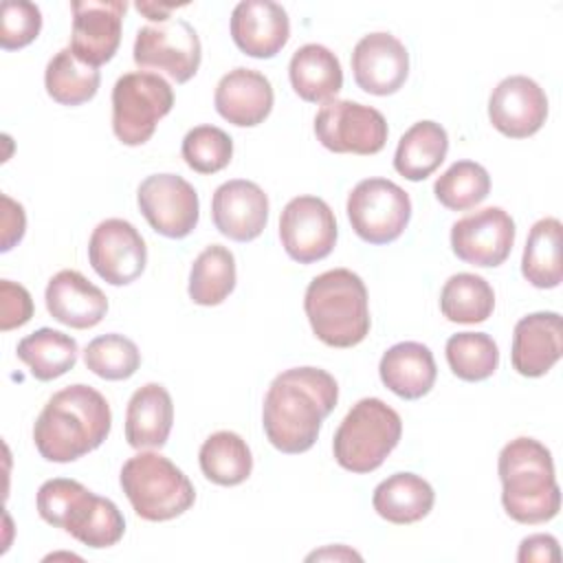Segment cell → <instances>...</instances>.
I'll use <instances>...</instances> for the list:
<instances>
[{
	"instance_id": "38",
	"label": "cell",
	"mask_w": 563,
	"mask_h": 563,
	"mask_svg": "<svg viewBox=\"0 0 563 563\" xmlns=\"http://www.w3.org/2000/svg\"><path fill=\"white\" fill-rule=\"evenodd\" d=\"M183 158L198 174H216L231 163L233 141L216 125H196L183 139Z\"/></svg>"
},
{
	"instance_id": "39",
	"label": "cell",
	"mask_w": 563,
	"mask_h": 563,
	"mask_svg": "<svg viewBox=\"0 0 563 563\" xmlns=\"http://www.w3.org/2000/svg\"><path fill=\"white\" fill-rule=\"evenodd\" d=\"M42 29V13L37 4L24 0H4L0 7V46L18 51L29 46Z\"/></svg>"
},
{
	"instance_id": "19",
	"label": "cell",
	"mask_w": 563,
	"mask_h": 563,
	"mask_svg": "<svg viewBox=\"0 0 563 563\" xmlns=\"http://www.w3.org/2000/svg\"><path fill=\"white\" fill-rule=\"evenodd\" d=\"M211 218L224 238L251 242L268 222V196L253 180H227L213 191Z\"/></svg>"
},
{
	"instance_id": "31",
	"label": "cell",
	"mask_w": 563,
	"mask_h": 563,
	"mask_svg": "<svg viewBox=\"0 0 563 563\" xmlns=\"http://www.w3.org/2000/svg\"><path fill=\"white\" fill-rule=\"evenodd\" d=\"M202 475L218 486H238L249 479L253 471V455L249 444L233 431L211 433L198 453Z\"/></svg>"
},
{
	"instance_id": "25",
	"label": "cell",
	"mask_w": 563,
	"mask_h": 563,
	"mask_svg": "<svg viewBox=\"0 0 563 563\" xmlns=\"http://www.w3.org/2000/svg\"><path fill=\"white\" fill-rule=\"evenodd\" d=\"M174 424V402L158 383L139 387L125 411V440L132 449H161Z\"/></svg>"
},
{
	"instance_id": "44",
	"label": "cell",
	"mask_w": 563,
	"mask_h": 563,
	"mask_svg": "<svg viewBox=\"0 0 563 563\" xmlns=\"http://www.w3.org/2000/svg\"><path fill=\"white\" fill-rule=\"evenodd\" d=\"M312 559H361V554L347 550L345 545H336V548H328V550H321V552H312L308 556V561Z\"/></svg>"
},
{
	"instance_id": "3",
	"label": "cell",
	"mask_w": 563,
	"mask_h": 563,
	"mask_svg": "<svg viewBox=\"0 0 563 563\" xmlns=\"http://www.w3.org/2000/svg\"><path fill=\"white\" fill-rule=\"evenodd\" d=\"M501 504L517 523L534 526L556 517L561 490L554 477L550 449L534 438L510 440L497 460Z\"/></svg>"
},
{
	"instance_id": "42",
	"label": "cell",
	"mask_w": 563,
	"mask_h": 563,
	"mask_svg": "<svg viewBox=\"0 0 563 563\" xmlns=\"http://www.w3.org/2000/svg\"><path fill=\"white\" fill-rule=\"evenodd\" d=\"M561 559V550H559V541L552 534H530L519 543V552H517V561L519 563H556Z\"/></svg>"
},
{
	"instance_id": "7",
	"label": "cell",
	"mask_w": 563,
	"mask_h": 563,
	"mask_svg": "<svg viewBox=\"0 0 563 563\" xmlns=\"http://www.w3.org/2000/svg\"><path fill=\"white\" fill-rule=\"evenodd\" d=\"M402 435V420L380 398H361L341 420L332 451L341 468L372 473L396 449Z\"/></svg>"
},
{
	"instance_id": "11",
	"label": "cell",
	"mask_w": 563,
	"mask_h": 563,
	"mask_svg": "<svg viewBox=\"0 0 563 563\" xmlns=\"http://www.w3.org/2000/svg\"><path fill=\"white\" fill-rule=\"evenodd\" d=\"M132 57L136 66L163 70L176 84H185L200 68L202 46L196 29L176 18L139 29Z\"/></svg>"
},
{
	"instance_id": "9",
	"label": "cell",
	"mask_w": 563,
	"mask_h": 563,
	"mask_svg": "<svg viewBox=\"0 0 563 563\" xmlns=\"http://www.w3.org/2000/svg\"><path fill=\"white\" fill-rule=\"evenodd\" d=\"M347 218L354 233L369 244H389L411 220L409 194L387 178H365L347 196Z\"/></svg>"
},
{
	"instance_id": "2",
	"label": "cell",
	"mask_w": 563,
	"mask_h": 563,
	"mask_svg": "<svg viewBox=\"0 0 563 563\" xmlns=\"http://www.w3.org/2000/svg\"><path fill=\"white\" fill-rule=\"evenodd\" d=\"M112 427L108 400L90 385L77 383L48 398L33 427V442L48 462L66 464L103 444Z\"/></svg>"
},
{
	"instance_id": "24",
	"label": "cell",
	"mask_w": 563,
	"mask_h": 563,
	"mask_svg": "<svg viewBox=\"0 0 563 563\" xmlns=\"http://www.w3.org/2000/svg\"><path fill=\"white\" fill-rule=\"evenodd\" d=\"M378 374L389 391L405 400H418L431 391L438 367L427 345L418 341H402L383 354Z\"/></svg>"
},
{
	"instance_id": "36",
	"label": "cell",
	"mask_w": 563,
	"mask_h": 563,
	"mask_svg": "<svg viewBox=\"0 0 563 563\" xmlns=\"http://www.w3.org/2000/svg\"><path fill=\"white\" fill-rule=\"evenodd\" d=\"M440 205L451 211L477 207L490 194V176L475 161H455L433 185Z\"/></svg>"
},
{
	"instance_id": "40",
	"label": "cell",
	"mask_w": 563,
	"mask_h": 563,
	"mask_svg": "<svg viewBox=\"0 0 563 563\" xmlns=\"http://www.w3.org/2000/svg\"><path fill=\"white\" fill-rule=\"evenodd\" d=\"M33 317V299L29 290L11 279L0 282V330L9 332L29 323Z\"/></svg>"
},
{
	"instance_id": "28",
	"label": "cell",
	"mask_w": 563,
	"mask_h": 563,
	"mask_svg": "<svg viewBox=\"0 0 563 563\" xmlns=\"http://www.w3.org/2000/svg\"><path fill=\"white\" fill-rule=\"evenodd\" d=\"M449 134L435 121L413 123L398 141L394 154V169L407 180H424L446 158Z\"/></svg>"
},
{
	"instance_id": "29",
	"label": "cell",
	"mask_w": 563,
	"mask_h": 563,
	"mask_svg": "<svg viewBox=\"0 0 563 563\" xmlns=\"http://www.w3.org/2000/svg\"><path fill=\"white\" fill-rule=\"evenodd\" d=\"M561 235L563 227L556 218H541L532 224L521 257V275L534 288H556L561 284Z\"/></svg>"
},
{
	"instance_id": "18",
	"label": "cell",
	"mask_w": 563,
	"mask_h": 563,
	"mask_svg": "<svg viewBox=\"0 0 563 563\" xmlns=\"http://www.w3.org/2000/svg\"><path fill=\"white\" fill-rule=\"evenodd\" d=\"M352 73L361 90L378 97L394 95L409 75V53L391 33L363 35L352 51Z\"/></svg>"
},
{
	"instance_id": "4",
	"label": "cell",
	"mask_w": 563,
	"mask_h": 563,
	"mask_svg": "<svg viewBox=\"0 0 563 563\" xmlns=\"http://www.w3.org/2000/svg\"><path fill=\"white\" fill-rule=\"evenodd\" d=\"M314 336L330 347H354L369 334V299L363 279L347 268L317 275L303 297Z\"/></svg>"
},
{
	"instance_id": "5",
	"label": "cell",
	"mask_w": 563,
	"mask_h": 563,
	"mask_svg": "<svg viewBox=\"0 0 563 563\" xmlns=\"http://www.w3.org/2000/svg\"><path fill=\"white\" fill-rule=\"evenodd\" d=\"M35 504L46 523L66 530L88 548H110L125 532V519L117 504L90 493L77 479L55 477L44 482Z\"/></svg>"
},
{
	"instance_id": "8",
	"label": "cell",
	"mask_w": 563,
	"mask_h": 563,
	"mask_svg": "<svg viewBox=\"0 0 563 563\" xmlns=\"http://www.w3.org/2000/svg\"><path fill=\"white\" fill-rule=\"evenodd\" d=\"M174 106L172 86L156 73H125L112 88V130L123 145H143Z\"/></svg>"
},
{
	"instance_id": "6",
	"label": "cell",
	"mask_w": 563,
	"mask_h": 563,
	"mask_svg": "<svg viewBox=\"0 0 563 563\" xmlns=\"http://www.w3.org/2000/svg\"><path fill=\"white\" fill-rule=\"evenodd\" d=\"M121 488L145 521H169L196 501V490L189 477L161 453H136L130 457L119 475Z\"/></svg>"
},
{
	"instance_id": "41",
	"label": "cell",
	"mask_w": 563,
	"mask_h": 563,
	"mask_svg": "<svg viewBox=\"0 0 563 563\" xmlns=\"http://www.w3.org/2000/svg\"><path fill=\"white\" fill-rule=\"evenodd\" d=\"M0 200H2V246H0V251L7 253L22 240L24 229H26V216H24V207L20 202H15L13 198H9L7 194H2Z\"/></svg>"
},
{
	"instance_id": "21",
	"label": "cell",
	"mask_w": 563,
	"mask_h": 563,
	"mask_svg": "<svg viewBox=\"0 0 563 563\" xmlns=\"http://www.w3.org/2000/svg\"><path fill=\"white\" fill-rule=\"evenodd\" d=\"M563 354V323L559 312H532L512 332V367L528 378L548 374Z\"/></svg>"
},
{
	"instance_id": "20",
	"label": "cell",
	"mask_w": 563,
	"mask_h": 563,
	"mask_svg": "<svg viewBox=\"0 0 563 563\" xmlns=\"http://www.w3.org/2000/svg\"><path fill=\"white\" fill-rule=\"evenodd\" d=\"M231 37L244 55L271 59L290 37L288 13L271 0L238 2L231 13Z\"/></svg>"
},
{
	"instance_id": "30",
	"label": "cell",
	"mask_w": 563,
	"mask_h": 563,
	"mask_svg": "<svg viewBox=\"0 0 563 563\" xmlns=\"http://www.w3.org/2000/svg\"><path fill=\"white\" fill-rule=\"evenodd\" d=\"M18 358L29 365L37 380H53L70 372L77 363V341L53 328H40L18 343Z\"/></svg>"
},
{
	"instance_id": "33",
	"label": "cell",
	"mask_w": 563,
	"mask_h": 563,
	"mask_svg": "<svg viewBox=\"0 0 563 563\" xmlns=\"http://www.w3.org/2000/svg\"><path fill=\"white\" fill-rule=\"evenodd\" d=\"M235 257L222 244L207 246L191 264L189 297L198 306H218L235 288Z\"/></svg>"
},
{
	"instance_id": "37",
	"label": "cell",
	"mask_w": 563,
	"mask_h": 563,
	"mask_svg": "<svg viewBox=\"0 0 563 563\" xmlns=\"http://www.w3.org/2000/svg\"><path fill=\"white\" fill-rule=\"evenodd\" d=\"M86 367L106 380H125L134 376L141 365L136 343L123 334H101L84 350Z\"/></svg>"
},
{
	"instance_id": "23",
	"label": "cell",
	"mask_w": 563,
	"mask_h": 563,
	"mask_svg": "<svg viewBox=\"0 0 563 563\" xmlns=\"http://www.w3.org/2000/svg\"><path fill=\"white\" fill-rule=\"evenodd\" d=\"M44 299L51 317L75 330L95 328L108 312V297L103 290L70 268H64L48 279Z\"/></svg>"
},
{
	"instance_id": "1",
	"label": "cell",
	"mask_w": 563,
	"mask_h": 563,
	"mask_svg": "<svg viewBox=\"0 0 563 563\" xmlns=\"http://www.w3.org/2000/svg\"><path fill=\"white\" fill-rule=\"evenodd\" d=\"M339 400V385L321 367H290L277 374L264 396L262 424L282 453L308 451Z\"/></svg>"
},
{
	"instance_id": "26",
	"label": "cell",
	"mask_w": 563,
	"mask_h": 563,
	"mask_svg": "<svg viewBox=\"0 0 563 563\" xmlns=\"http://www.w3.org/2000/svg\"><path fill=\"white\" fill-rule=\"evenodd\" d=\"M292 90L308 103L330 101L343 88L339 57L321 44H303L288 64Z\"/></svg>"
},
{
	"instance_id": "22",
	"label": "cell",
	"mask_w": 563,
	"mask_h": 563,
	"mask_svg": "<svg viewBox=\"0 0 563 563\" xmlns=\"http://www.w3.org/2000/svg\"><path fill=\"white\" fill-rule=\"evenodd\" d=\"M273 101L275 95L268 77L242 66L222 75L213 95L218 114L238 128L260 125L271 114Z\"/></svg>"
},
{
	"instance_id": "10",
	"label": "cell",
	"mask_w": 563,
	"mask_h": 563,
	"mask_svg": "<svg viewBox=\"0 0 563 563\" xmlns=\"http://www.w3.org/2000/svg\"><path fill=\"white\" fill-rule=\"evenodd\" d=\"M317 141L334 154H378L387 143L383 112L350 99H330L314 117Z\"/></svg>"
},
{
	"instance_id": "35",
	"label": "cell",
	"mask_w": 563,
	"mask_h": 563,
	"mask_svg": "<svg viewBox=\"0 0 563 563\" xmlns=\"http://www.w3.org/2000/svg\"><path fill=\"white\" fill-rule=\"evenodd\" d=\"M444 352L451 372L466 383L490 378L499 365V347L486 332H457L449 336Z\"/></svg>"
},
{
	"instance_id": "15",
	"label": "cell",
	"mask_w": 563,
	"mask_h": 563,
	"mask_svg": "<svg viewBox=\"0 0 563 563\" xmlns=\"http://www.w3.org/2000/svg\"><path fill=\"white\" fill-rule=\"evenodd\" d=\"M515 244V220L501 207H486L451 227V249L457 260L493 268L506 262Z\"/></svg>"
},
{
	"instance_id": "34",
	"label": "cell",
	"mask_w": 563,
	"mask_h": 563,
	"mask_svg": "<svg viewBox=\"0 0 563 563\" xmlns=\"http://www.w3.org/2000/svg\"><path fill=\"white\" fill-rule=\"evenodd\" d=\"M493 286L475 273L451 275L440 292V310L453 323H482L493 314Z\"/></svg>"
},
{
	"instance_id": "43",
	"label": "cell",
	"mask_w": 563,
	"mask_h": 563,
	"mask_svg": "<svg viewBox=\"0 0 563 563\" xmlns=\"http://www.w3.org/2000/svg\"><path fill=\"white\" fill-rule=\"evenodd\" d=\"M136 9L139 13H143L147 20H154V22H167L169 20V13L176 9L174 4H154V2H136Z\"/></svg>"
},
{
	"instance_id": "27",
	"label": "cell",
	"mask_w": 563,
	"mask_h": 563,
	"mask_svg": "<svg viewBox=\"0 0 563 563\" xmlns=\"http://www.w3.org/2000/svg\"><path fill=\"white\" fill-rule=\"evenodd\" d=\"M435 501L427 479L413 473H394L383 479L372 495L374 510L389 523L407 526L424 519Z\"/></svg>"
},
{
	"instance_id": "14",
	"label": "cell",
	"mask_w": 563,
	"mask_h": 563,
	"mask_svg": "<svg viewBox=\"0 0 563 563\" xmlns=\"http://www.w3.org/2000/svg\"><path fill=\"white\" fill-rule=\"evenodd\" d=\"M88 260L95 273L110 286H125L141 277L147 264V246L139 229L121 218L99 222L88 242Z\"/></svg>"
},
{
	"instance_id": "32",
	"label": "cell",
	"mask_w": 563,
	"mask_h": 563,
	"mask_svg": "<svg viewBox=\"0 0 563 563\" xmlns=\"http://www.w3.org/2000/svg\"><path fill=\"white\" fill-rule=\"evenodd\" d=\"M101 84L95 66L79 62L70 48H62L51 57L44 70V86L53 101L62 106H81L90 101Z\"/></svg>"
},
{
	"instance_id": "13",
	"label": "cell",
	"mask_w": 563,
	"mask_h": 563,
	"mask_svg": "<svg viewBox=\"0 0 563 563\" xmlns=\"http://www.w3.org/2000/svg\"><path fill=\"white\" fill-rule=\"evenodd\" d=\"M336 233L330 205L317 196H297L282 209L279 240L286 255L299 264L328 257L336 244Z\"/></svg>"
},
{
	"instance_id": "16",
	"label": "cell",
	"mask_w": 563,
	"mask_h": 563,
	"mask_svg": "<svg viewBox=\"0 0 563 563\" xmlns=\"http://www.w3.org/2000/svg\"><path fill=\"white\" fill-rule=\"evenodd\" d=\"M70 9L73 35L68 48L73 55L95 68L110 62L121 44V26L128 4L121 0H75Z\"/></svg>"
},
{
	"instance_id": "17",
	"label": "cell",
	"mask_w": 563,
	"mask_h": 563,
	"mask_svg": "<svg viewBox=\"0 0 563 563\" xmlns=\"http://www.w3.org/2000/svg\"><path fill=\"white\" fill-rule=\"evenodd\" d=\"M488 119L504 136L528 139L537 134L548 119V97L534 79L510 75L493 88Z\"/></svg>"
},
{
	"instance_id": "12",
	"label": "cell",
	"mask_w": 563,
	"mask_h": 563,
	"mask_svg": "<svg viewBox=\"0 0 563 563\" xmlns=\"http://www.w3.org/2000/svg\"><path fill=\"white\" fill-rule=\"evenodd\" d=\"M147 224L172 240L187 238L200 218V200L191 183L178 174H152L136 191Z\"/></svg>"
}]
</instances>
